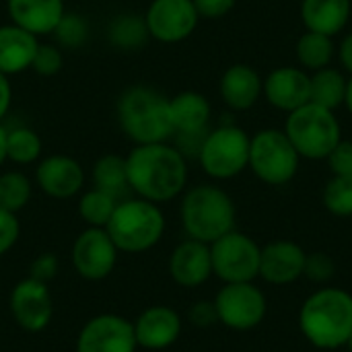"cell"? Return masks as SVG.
Returning <instances> with one entry per match:
<instances>
[{"label": "cell", "instance_id": "obj_1", "mask_svg": "<svg viewBox=\"0 0 352 352\" xmlns=\"http://www.w3.org/2000/svg\"><path fill=\"white\" fill-rule=\"evenodd\" d=\"M130 190L148 202H169L182 194L188 182V163L179 148L167 142L136 144L128 157Z\"/></svg>", "mask_w": 352, "mask_h": 352}, {"label": "cell", "instance_id": "obj_2", "mask_svg": "<svg viewBox=\"0 0 352 352\" xmlns=\"http://www.w3.org/2000/svg\"><path fill=\"white\" fill-rule=\"evenodd\" d=\"M118 122L126 138L134 144L165 142L175 134L169 113V99L144 85H134L120 95Z\"/></svg>", "mask_w": 352, "mask_h": 352}, {"label": "cell", "instance_id": "obj_3", "mask_svg": "<svg viewBox=\"0 0 352 352\" xmlns=\"http://www.w3.org/2000/svg\"><path fill=\"white\" fill-rule=\"evenodd\" d=\"M299 324L314 346H344L352 334V295L340 289L318 291L305 301Z\"/></svg>", "mask_w": 352, "mask_h": 352}, {"label": "cell", "instance_id": "obj_4", "mask_svg": "<svg viewBox=\"0 0 352 352\" xmlns=\"http://www.w3.org/2000/svg\"><path fill=\"white\" fill-rule=\"evenodd\" d=\"M105 231L122 254H142L153 250L165 233V214L159 204L144 198H124L118 202Z\"/></svg>", "mask_w": 352, "mask_h": 352}, {"label": "cell", "instance_id": "obj_5", "mask_svg": "<svg viewBox=\"0 0 352 352\" xmlns=\"http://www.w3.org/2000/svg\"><path fill=\"white\" fill-rule=\"evenodd\" d=\"M182 225L190 239L212 243L233 231L235 206L217 186H196L182 200Z\"/></svg>", "mask_w": 352, "mask_h": 352}, {"label": "cell", "instance_id": "obj_6", "mask_svg": "<svg viewBox=\"0 0 352 352\" xmlns=\"http://www.w3.org/2000/svg\"><path fill=\"white\" fill-rule=\"evenodd\" d=\"M285 134L297 148L299 157L305 159H328L334 146L342 140L334 111L311 101L289 113Z\"/></svg>", "mask_w": 352, "mask_h": 352}, {"label": "cell", "instance_id": "obj_7", "mask_svg": "<svg viewBox=\"0 0 352 352\" xmlns=\"http://www.w3.org/2000/svg\"><path fill=\"white\" fill-rule=\"evenodd\" d=\"M250 136L237 126H221L208 134L198 151L202 169L214 179H229L250 165Z\"/></svg>", "mask_w": 352, "mask_h": 352}, {"label": "cell", "instance_id": "obj_8", "mask_svg": "<svg viewBox=\"0 0 352 352\" xmlns=\"http://www.w3.org/2000/svg\"><path fill=\"white\" fill-rule=\"evenodd\" d=\"M250 167L270 186L291 182L299 169V153L280 130H262L250 140Z\"/></svg>", "mask_w": 352, "mask_h": 352}, {"label": "cell", "instance_id": "obj_9", "mask_svg": "<svg viewBox=\"0 0 352 352\" xmlns=\"http://www.w3.org/2000/svg\"><path fill=\"white\" fill-rule=\"evenodd\" d=\"M262 250L243 233L229 231L210 243L212 274L229 283H252L260 274Z\"/></svg>", "mask_w": 352, "mask_h": 352}, {"label": "cell", "instance_id": "obj_10", "mask_svg": "<svg viewBox=\"0 0 352 352\" xmlns=\"http://www.w3.org/2000/svg\"><path fill=\"white\" fill-rule=\"evenodd\" d=\"M118 248L109 233L99 227H87L72 243V268L91 283L107 278L118 264Z\"/></svg>", "mask_w": 352, "mask_h": 352}, {"label": "cell", "instance_id": "obj_11", "mask_svg": "<svg viewBox=\"0 0 352 352\" xmlns=\"http://www.w3.org/2000/svg\"><path fill=\"white\" fill-rule=\"evenodd\" d=\"M219 322L233 330L256 328L266 314V299L252 283H229L214 299Z\"/></svg>", "mask_w": 352, "mask_h": 352}, {"label": "cell", "instance_id": "obj_12", "mask_svg": "<svg viewBox=\"0 0 352 352\" xmlns=\"http://www.w3.org/2000/svg\"><path fill=\"white\" fill-rule=\"evenodd\" d=\"M136 349L132 322L116 314L91 318L76 336V352H136Z\"/></svg>", "mask_w": 352, "mask_h": 352}, {"label": "cell", "instance_id": "obj_13", "mask_svg": "<svg viewBox=\"0 0 352 352\" xmlns=\"http://www.w3.org/2000/svg\"><path fill=\"white\" fill-rule=\"evenodd\" d=\"M198 10L192 0H153L144 14L148 35L163 43L188 39L198 25Z\"/></svg>", "mask_w": 352, "mask_h": 352}, {"label": "cell", "instance_id": "obj_14", "mask_svg": "<svg viewBox=\"0 0 352 352\" xmlns=\"http://www.w3.org/2000/svg\"><path fill=\"white\" fill-rule=\"evenodd\" d=\"M12 320L25 332H41L54 318V299L45 283L31 276L19 280L8 297Z\"/></svg>", "mask_w": 352, "mask_h": 352}, {"label": "cell", "instance_id": "obj_15", "mask_svg": "<svg viewBox=\"0 0 352 352\" xmlns=\"http://www.w3.org/2000/svg\"><path fill=\"white\" fill-rule=\"evenodd\" d=\"M39 190L56 200H68L80 194L85 184L82 165L68 155H50L35 169Z\"/></svg>", "mask_w": 352, "mask_h": 352}, {"label": "cell", "instance_id": "obj_16", "mask_svg": "<svg viewBox=\"0 0 352 352\" xmlns=\"http://www.w3.org/2000/svg\"><path fill=\"white\" fill-rule=\"evenodd\" d=\"M134 336L138 349L163 351L177 342L182 334V318L175 309L165 305H153L144 309L134 322Z\"/></svg>", "mask_w": 352, "mask_h": 352}, {"label": "cell", "instance_id": "obj_17", "mask_svg": "<svg viewBox=\"0 0 352 352\" xmlns=\"http://www.w3.org/2000/svg\"><path fill=\"white\" fill-rule=\"evenodd\" d=\"M262 91L270 105L291 113L311 101V76L301 68L283 66L268 74Z\"/></svg>", "mask_w": 352, "mask_h": 352}, {"label": "cell", "instance_id": "obj_18", "mask_svg": "<svg viewBox=\"0 0 352 352\" xmlns=\"http://www.w3.org/2000/svg\"><path fill=\"white\" fill-rule=\"evenodd\" d=\"M169 272L179 287L194 289L204 285L212 274L210 245L196 239L179 243L169 258Z\"/></svg>", "mask_w": 352, "mask_h": 352}, {"label": "cell", "instance_id": "obj_19", "mask_svg": "<svg viewBox=\"0 0 352 352\" xmlns=\"http://www.w3.org/2000/svg\"><path fill=\"white\" fill-rule=\"evenodd\" d=\"M10 23L37 35L54 33L66 14L64 0H6Z\"/></svg>", "mask_w": 352, "mask_h": 352}, {"label": "cell", "instance_id": "obj_20", "mask_svg": "<svg viewBox=\"0 0 352 352\" xmlns=\"http://www.w3.org/2000/svg\"><path fill=\"white\" fill-rule=\"evenodd\" d=\"M305 252L293 241H274L262 250L260 276L272 285L297 280L305 270Z\"/></svg>", "mask_w": 352, "mask_h": 352}, {"label": "cell", "instance_id": "obj_21", "mask_svg": "<svg viewBox=\"0 0 352 352\" xmlns=\"http://www.w3.org/2000/svg\"><path fill=\"white\" fill-rule=\"evenodd\" d=\"M39 41L14 23L0 25V72L10 76L31 68Z\"/></svg>", "mask_w": 352, "mask_h": 352}, {"label": "cell", "instance_id": "obj_22", "mask_svg": "<svg viewBox=\"0 0 352 352\" xmlns=\"http://www.w3.org/2000/svg\"><path fill=\"white\" fill-rule=\"evenodd\" d=\"M262 78L260 74L248 64H233L225 70L221 78V95L223 101L237 111L250 109L256 105L262 93Z\"/></svg>", "mask_w": 352, "mask_h": 352}, {"label": "cell", "instance_id": "obj_23", "mask_svg": "<svg viewBox=\"0 0 352 352\" xmlns=\"http://www.w3.org/2000/svg\"><path fill=\"white\" fill-rule=\"evenodd\" d=\"M169 113L173 132H179L182 136H198L208 126L210 103L196 91H184L169 99Z\"/></svg>", "mask_w": 352, "mask_h": 352}, {"label": "cell", "instance_id": "obj_24", "mask_svg": "<svg viewBox=\"0 0 352 352\" xmlns=\"http://www.w3.org/2000/svg\"><path fill=\"white\" fill-rule=\"evenodd\" d=\"M351 16V0H303L301 19L307 31L336 35L340 33Z\"/></svg>", "mask_w": 352, "mask_h": 352}, {"label": "cell", "instance_id": "obj_25", "mask_svg": "<svg viewBox=\"0 0 352 352\" xmlns=\"http://www.w3.org/2000/svg\"><path fill=\"white\" fill-rule=\"evenodd\" d=\"M93 188L111 194L118 200H124L128 196L130 184H128V167L126 157L120 155H103L93 165Z\"/></svg>", "mask_w": 352, "mask_h": 352}, {"label": "cell", "instance_id": "obj_26", "mask_svg": "<svg viewBox=\"0 0 352 352\" xmlns=\"http://www.w3.org/2000/svg\"><path fill=\"white\" fill-rule=\"evenodd\" d=\"M346 85L349 80L336 68L326 66L322 70H316V74L311 76V103L334 111L346 99Z\"/></svg>", "mask_w": 352, "mask_h": 352}, {"label": "cell", "instance_id": "obj_27", "mask_svg": "<svg viewBox=\"0 0 352 352\" xmlns=\"http://www.w3.org/2000/svg\"><path fill=\"white\" fill-rule=\"evenodd\" d=\"M334 56V41L330 35L307 31L297 41V58L301 66L309 70H322L332 62Z\"/></svg>", "mask_w": 352, "mask_h": 352}, {"label": "cell", "instance_id": "obj_28", "mask_svg": "<svg viewBox=\"0 0 352 352\" xmlns=\"http://www.w3.org/2000/svg\"><path fill=\"white\" fill-rule=\"evenodd\" d=\"M118 198H113L111 194L107 192H101L97 188L85 192L80 198H78V214L80 219L87 223V227H99V229H105L116 206H118Z\"/></svg>", "mask_w": 352, "mask_h": 352}, {"label": "cell", "instance_id": "obj_29", "mask_svg": "<svg viewBox=\"0 0 352 352\" xmlns=\"http://www.w3.org/2000/svg\"><path fill=\"white\" fill-rule=\"evenodd\" d=\"M33 194L31 179L21 171H4L0 173V208L8 212H21Z\"/></svg>", "mask_w": 352, "mask_h": 352}, {"label": "cell", "instance_id": "obj_30", "mask_svg": "<svg viewBox=\"0 0 352 352\" xmlns=\"http://www.w3.org/2000/svg\"><path fill=\"white\" fill-rule=\"evenodd\" d=\"M41 155V138L31 128L6 130V159L19 165L35 163Z\"/></svg>", "mask_w": 352, "mask_h": 352}, {"label": "cell", "instance_id": "obj_31", "mask_svg": "<svg viewBox=\"0 0 352 352\" xmlns=\"http://www.w3.org/2000/svg\"><path fill=\"white\" fill-rule=\"evenodd\" d=\"M148 37V29L144 16L138 19L136 14H122L111 21L109 25V41L124 50L140 47Z\"/></svg>", "mask_w": 352, "mask_h": 352}, {"label": "cell", "instance_id": "obj_32", "mask_svg": "<svg viewBox=\"0 0 352 352\" xmlns=\"http://www.w3.org/2000/svg\"><path fill=\"white\" fill-rule=\"evenodd\" d=\"M324 204L336 217H352V175H334L328 182Z\"/></svg>", "mask_w": 352, "mask_h": 352}, {"label": "cell", "instance_id": "obj_33", "mask_svg": "<svg viewBox=\"0 0 352 352\" xmlns=\"http://www.w3.org/2000/svg\"><path fill=\"white\" fill-rule=\"evenodd\" d=\"M60 39L62 45L66 47H76L85 41V35H87V23L82 21V16L78 14H64L60 25L56 27L54 31Z\"/></svg>", "mask_w": 352, "mask_h": 352}, {"label": "cell", "instance_id": "obj_34", "mask_svg": "<svg viewBox=\"0 0 352 352\" xmlns=\"http://www.w3.org/2000/svg\"><path fill=\"white\" fill-rule=\"evenodd\" d=\"M62 64H64V56H62L60 47L39 43L31 68L41 76H54V74H58L62 70Z\"/></svg>", "mask_w": 352, "mask_h": 352}, {"label": "cell", "instance_id": "obj_35", "mask_svg": "<svg viewBox=\"0 0 352 352\" xmlns=\"http://www.w3.org/2000/svg\"><path fill=\"white\" fill-rule=\"evenodd\" d=\"M21 237V223L14 212L0 208V256L8 254Z\"/></svg>", "mask_w": 352, "mask_h": 352}, {"label": "cell", "instance_id": "obj_36", "mask_svg": "<svg viewBox=\"0 0 352 352\" xmlns=\"http://www.w3.org/2000/svg\"><path fill=\"white\" fill-rule=\"evenodd\" d=\"M303 274H307L316 283H326L334 276V260L326 254H311L305 258Z\"/></svg>", "mask_w": 352, "mask_h": 352}, {"label": "cell", "instance_id": "obj_37", "mask_svg": "<svg viewBox=\"0 0 352 352\" xmlns=\"http://www.w3.org/2000/svg\"><path fill=\"white\" fill-rule=\"evenodd\" d=\"M58 270H60L58 258H56L54 254H41V256H37V258L31 262V266H29V276L35 278V280H39V283H45V285H47L50 280L56 278Z\"/></svg>", "mask_w": 352, "mask_h": 352}, {"label": "cell", "instance_id": "obj_38", "mask_svg": "<svg viewBox=\"0 0 352 352\" xmlns=\"http://www.w3.org/2000/svg\"><path fill=\"white\" fill-rule=\"evenodd\" d=\"M330 169L334 175H352V142L340 140L334 151L328 155Z\"/></svg>", "mask_w": 352, "mask_h": 352}, {"label": "cell", "instance_id": "obj_39", "mask_svg": "<svg viewBox=\"0 0 352 352\" xmlns=\"http://www.w3.org/2000/svg\"><path fill=\"white\" fill-rule=\"evenodd\" d=\"M198 14L204 16V19H219V16H225L237 0H192Z\"/></svg>", "mask_w": 352, "mask_h": 352}, {"label": "cell", "instance_id": "obj_40", "mask_svg": "<svg viewBox=\"0 0 352 352\" xmlns=\"http://www.w3.org/2000/svg\"><path fill=\"white\" fill-rule=\"evenodd\" d=\"M188 316H190V322L200 328H206V326H212L214 322H219L217 307H214V303H208V301L194 303V307L190 309Z\"/></svg>", "mask_w": 352, "mask_h": 352}, {"label": "cell", "instance_id": "obj_41", "mask_svg": "<svg viewBox=\"0 0 352 352\" xmlns=\"http://www.w3.org/2000/svg\"><path fill=\"white\" fill-rule=\"evenodd\" d=\"M10 101H12V87L8 82V76L0 72V120L6 116Z\"/></svg>", "mask_w": 352, "mask_h": 352}, {"label": "cell", "instance_id": "obj_42", "mask_svg": "<svg viewBox=\"0 0 352 352\" xmlns=\"http://www.w3.org/2000/svg\"><path fill=\"white\" fill-rule=\"evenodd\" d=\"M340 60L342 66L352 74V33H349L340 43Z\"/></svg>", "mask_w": 352, "mask_h": 352}, {"label": "cell", "instance_id": "obj_43", "mask_svg": "<svg viewBox=\"0 0 352 352\" xmlns=\"http://www.w3.org/2000/svg\"><path fill=\"white\" fill-rule=\"evenodd\" d=\"M6 161V130L0 126V167Z\"/></svg>", "mask_w": 352, "mask_h": 352}, {"label": "cell", "instance_id": "obj_44", "mask_svg": "<svg viewBox=\"0 0 352 352\" xmlns=\"http://www.w3.org/2000/svg\"><path fill=\"white\" fill-rule=\"evenodd\" d=\"M344 103H346V107L351 109L352 113V78L349 80V85H346V99H344Z\"/></svg>", "mask_w": 352, "mask_h": 352}, {"label": "cell", "instance_id": "obj_45", "mask_svg": "<svg viewBox=\"0 0 352 352\" xmlns=\"http://www.w3.org/2000/svg\"><path fill=\"white\" fill-rule=\"evenodd\" d=\"M346 344H349V349H351V352H352V334H351V338H349V342H346Z\"/></svg>", "mask_w": 352, "mask_h": 352}]
</instances>
